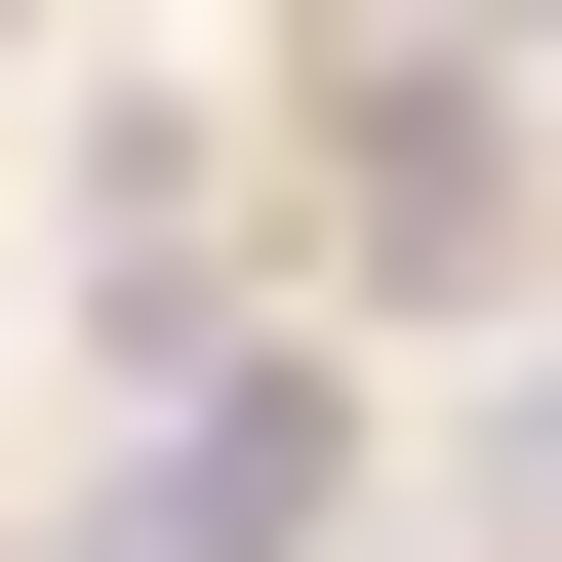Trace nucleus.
<instances>
[{
    "mask_svg": "<svg viewBox=\"0 0 562 562\" xmlns=\"http://www.w3.org/2000/svg\"><path fill=\"white\" fill-rule=\"evenodd\" d=\"M322 241H362V322H482L522 281V81L482 41H322Z\"/></svg>",
    "mask_w": 562,
    "mask_h": 562,
    "instance_id": "f257e3e1",
    "label": "nucleus"
},
{
    "mask_svg": "<svg viewBox=\"0 0 562 562\" xmlns=\"http://www.w3.org/2000/svg\"><path fill=\"white\" fill-rule=\"evenodd\" d=\"M322 522H362V402L322 362H161L121 482H81V562H322Z\"/></svg>",
    "mask_w": 562,
    "mask_h": 562,
    "instance_id": "f03ea898",
    "label": "nucleus"
},
{
    "mask_svg": "<svg viewBox=\"0 0 562 562\" xmlns=\"http://www.w3.org/2000/svg\"><path fill=\"white\" fill-rule=\"evenodd\" d=\"M522 562H562V402H522Z\"/></svg>",
    "mask_w": 562,
    "mask_h": 562,
    "instance_id": "7ed1b4c3",
    "label": "nucleus"
}]
</instances>
